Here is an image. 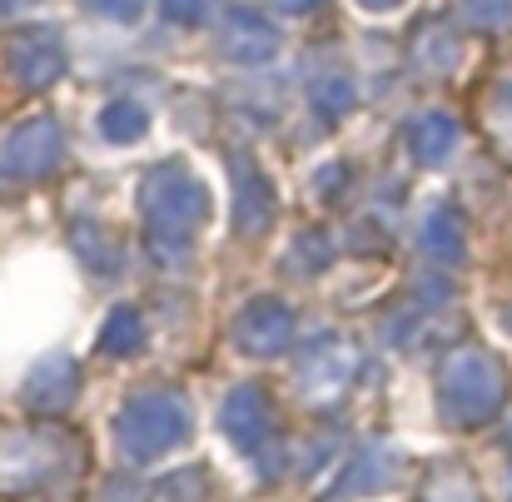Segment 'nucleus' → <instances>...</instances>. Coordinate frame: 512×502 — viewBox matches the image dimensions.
I'll return each instance as SVG.
<instances>
[{
	"mask_svg": "<svg viewBox=\"0 0 512 502\" xmlns=\"http://www.w3.org/2000/svg\"><path fill=\"white\" fill-rule=\"evenodd\" d=\"M145 204H150V214H155V224H165V229H189L194 219H199V209H204V194H199V184H189L184 174H155V184L145 189Z\"/></svg>",
	"mask_w": 512,
	"mask_h": 502,
	"instance_id": "nucleus-1",
	"label": "nucleus"
},
{
	"mask_svg": "<svg viewBox=\"0 0 512 502\" xmlns=\"http://www.w3.org/2000/svg\"><path fill=\"white\" fill-rule=\"evenodd\" d=\"M55 155H60L55 125H50V120H30V125H20V130L10 135L0 165L10 169V174H40V169L55 165Z\"/></svg>",
	"mask_w": 512,
	"mask_h": 502,
	"instance_id": "nucleus-2",
	"label": "nucleus"
},
{
	"mask_svg": "<svg viewBox=\"0 0 512 502\" xmlns=\"http://www.w3.org/2000/svg\"><path fill=\"white\" fill-rule=\"evenodd\" d=\"M10 70H15V80H25L30 90H40V85H50L60 70H65V55H60V45H55V35H20L15 45H10Z\"/></svg>",
	"mask_w": 512,
	"mask_h": 502,
	"instance_id": "nucleus-3",
	"label": "nucleus"
},
{
	"mask_svg": "<svg viewBox=\"0 0 512 502\" xmlns=\"http://www.w3.org/2000/svg\"><path fill=\"white\" fill-rule=\"evenodd\" d=\"M224 45L234 60H269L279 35L269 20H259L254 10H229V30H224Z\"/></svg>",
	"mask_w": 512,
	"mask_h": 502,
	"instance_id": "nucleus-4",
	"label": "nucleus"
},
{
	"mask_svg": "<svg viewBox=\"0 0 512 502\" xmlns=\"http://www.w3.org/2000/svg\"><path fill=\"white\" fill-rule=\"evenodd\" d=\"M413 130H418V135H413V145H418V155H423V160L448 155V150H453V135H458V125H453L448 115H428V120H418Z\"/></svg>",
	"mask_w": 512,
	"mask_h": 502,
	"instance_id": "nucleus-5",
	"label": "nucleus"
},
{
	"mask_svg": "<svg viewBox=\"0 0 512 502\" xmlns=\"http://www.w3.org/2000/svg\"><path fill=\"white\" fill-rule=\"evenodd\" d=\"M100 125H105V135H110V140H135V135L145 130V110H140L135 100H115V105L105 110V120H100Z\"/></svg>",
	"mask_w": 512,
	"mask_h": 502,
	"instance_id": "nucleus-6",
	"label": "nucleus"
},
{
	"mask_svg": "<svg viewBox=\"0 0 512 502\" xmlns=\"http://www.w3.org/2000/svg\"><path fill=\"white\" fill-rule=\"evenodd\" d=\"M160 10H165L170 20H179V25H194V20L204 15V0H160Z\"/></svg>",
	"mask_w": 512,
	"mask_h": 502,
	"instance_id": "nucleus-7",
	"label": "nucleus"
},
{
	"mask_svg": "<svg viewBox=\"0 0 512 502\" xmlns=\"http://www.w3.org/2000/svg\"><path fill=\"white\" fill-rule=\"evenodd\" d=\"M110 343H115V348H130V343H135V314H115V324H110Z\"/></svg>",
	"mask_w": 512,
	"mask_h": 502,
	"instance_id": "nucleus-8",
	"label": "nucleus"
},
{
	"mask_svg": "<svg viewBox=\"0 0 512 502\" xmlns=\"http://www.w3.org/2000/svg\"><path fill=\"white\" fill-rule=\"evenodd\" d=\"M319 100H324L329 110H339L343 100H353V90H348L343 80H324V85H319Z\"/></svg>",
	"mask_w": 512,
	"mask_h": 502,
	"instance_id": "nucleus-9",
	"label": "nucleus"
},
{
	"mask_svg": "<svg viewBox=\"0 0 512 502\" xmlns=\"http://www.w3.org/2000/svg\"><path fill=\"white\" fill-rule=\"evenodd\" d=\"M100 10H110V15H120V20H135L140 10H145V0H95Z\"/></svg>",
	"mask_w": 512,
	"mask_h": 502,
	"instance_id": "nucleus-10",
	"label": "nucleus"
},
{
	"mask_svg": "<svg viewBox=\"0 0 512 502\" xmlns=\"http://www.w3.org/2000/svg\"><path fill=\"white\" fill-rule=\"evenodd\" d=\"M284 10H309V5H319V0H279Z\"/></svg>",
	"mask_w": 512,
	"mask_h": 502,
	"instance_id": "nucleus-11",
	"label": "nucleus"
},
{
	"mask_svg": "<svg viewBox=\"0 0 512 502\" xmlns=\"http://www.w3.org/2000/svg\"><path fill=\"white\" fill-rule=\"evenodd\" d=\"M368 10H388V5H403V0H363Z\"/></svg>",
	"mask_w": 512,
	"mask_h": 502,
	"instance_id": "nucleus-12",
	"label": "nucleus"
},
{
	"mask_svg": "<svg viewBox=\"0 0 512 502\" xmlns=\"http://www.w3.org/2000/svg\"><path fill=\"white\" fill-rule=\"evenodd\" d=\"M10 5H15V0H10Z\"/></svg>",
	"mask_w": 512,
	"mask_h": 502,
	"instance_id": "nucleus-13",
	"label": "nucleus"
}]
</instances>
